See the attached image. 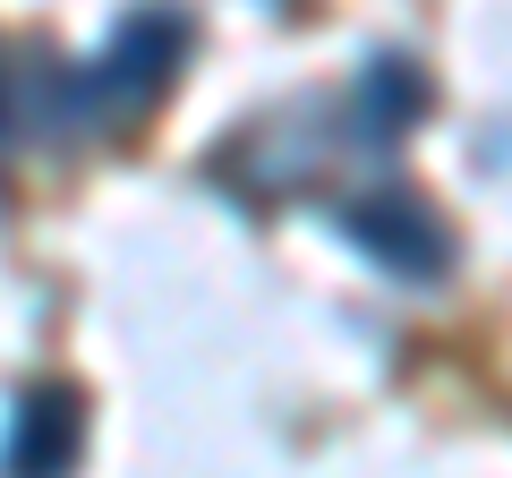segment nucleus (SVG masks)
I'll use <instances>...</instances> for the list:
<instances>
[{
    "label": "nucleus",
    "mask_w": 512,
    "mask_h": 478,
    "mask_svg": "<svg viewBox=\"0 0 512 478\" xmlns=\"http://www.w3.org/2000/svg\"><path fill=\"white\" fill-rule=\"evenodd\" d=\"M427 103H436V86H427L419 60H410V52H376L359 77H350L342 120H350V137H359V146H393L410 120H427Z\"/></svg>",
    "instance_id": "nucleus-3"
},
{
    "label": "nucleus",
    "mask_w": 512,
    "mask_h": 478,
    "mask_svg": "<svg viewBox=\"0 0 512 478\" xmlns=\"http://www.w3.org/2000/svg\"><path fill=\"white\" fill-rule=\"evenodd\" d=\"M0 129H9V77H0Z\"/></svg>",
    "instance_id": "nucleus-5"
},
{
    "label": "nucleus",
    "mask_w": 512,
    "mask_h": 478,
    "mask_svg": "<svg viewBox=\"0 0 512 478\" xmlns=\"http://www.w3.org/2000/svg\"><path fill=\"white\" fill-rule=\"evenodd\" d=\"M77 444H86V402H77V385H35L9 410L0 470H69Z\"/></svg>",
    "instance_id": "nucleus-4"
},
{
    "label": "nucleus",
    "mask_w": 512,
    "mask_h": 478,
    "mask_svg": "<svg viewBox=\"0 0 512 478\" xmlns=\"http://www.w3.org/2000/svg\"><path fill=\"white\" fill-rule=\"evenodd\" d=\"M333 231L393 282L436 291V282L453 274V222H444L419 188H359L350 205H333Z\"/></svg>",
    "instance_id": "nucleus-2"
},
{
    "label": "nucleus",
    "mask_w": 512,
    "mask_h": 478,
    "mask_svg": "<svg viewBox=\"0 0 512 478\" xmlns=\"http://www.w3.org/2000/svg\"><path fill=\"white\" fill-rule=\"evenodd\" d=\"M188 43H197V26H188L180 0H146L111 26V43L94 60H35L18 77V103L43 137H111L171 94Z\"/></svg>",
    "instance_id": "nucleus-1"
}]
</instances>
